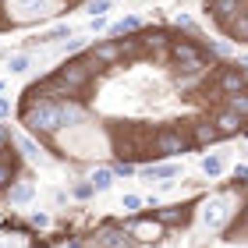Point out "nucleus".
I'll list each match as a JSON object with an SVG mask.
<instances>
[{
    "instance_id": "nucleus-1",
    "label": "nucleus",
    "mask_w": 248,
    "mask_h": 248,
    "mask_svg": "<svg viewBox=\"0 0 248 248\" xmlns=\"http://www.w3.org/2000/svg\"><path fill=\"white\" fill-rule=\"evenodd\" d=\"M103 71V64H99L93 53H82V57H75V61H67V64H61L57 71H53V78L67 89L71 96H82L85 89H89V82Z\"/></svg>"
},
{
    "instance_id": "nucleus-2",
    "label": "nucleus",
    "mask_w": 248,
    "mask_h": 248,
    "mask_svg": "<svg viewBox=\"0 0 248 248\" xmlns=\"http://www.w3.org/2000/svg\"><path fill=\"white\" fill-rule=\"evenodd\" d=\"M21 124L32 131V135H53L61 131V110H57V99H25L21 107Z\"/></svg>"
},
{
    "instance_id": "nucleus-3",
    "label": "nucleus",
    "mask_w": 248,
    "mask_h": 248,
    "mask_svg": "<svg viewBox=\"0 0 248 248\" xmlns=\"http://www.w3.org/2000/svg\"><path fill=\"white\" fill-rule=\"evenodd\" d=\"M53 7H57V0H7V4H4L7 18H11V25L46 18V15H53Z\"/></svg>"
},
{
    "instance_id": "nucleus-4",
    "label": "nucleus",
    "mask_w": 248,
    "mask_h": 248,
    "mask_svg": "<svg viewBox=\"0 0 248 248\" xmlns=\"http://www.w3.org/2000/svg\"><path fill=\"white\" fill-rule=\"evenodd\" d=\"M188 145H191V139L181 128H174V124H167V128H160L153 135V153L156 156H181V153H188Z\"/></svg>"
},
{
    "instance_id": "nucleus-5",
    "label": "nucleus",
    "mask_w": 248,
    "mask_h": 248,
    "mask_svg": "<svg viewBox=\"0 0 248 248\" xmlns=\"http://www.w3.org/2000/svg\"><path fill=\"white\" fill-rule=\"evenodd\" d=\"M170 57L177 61V67H181L185 75H202L206 71V53H202L195 43H188V39L170 43Z\"/></svg>"
},
{
    "instance_id": "nucleus-6",
    "label": "nucleus",
    "mask_w": 248,
    "mask_h": 248,
    "mask_svg": "<svg viewBox=\"0 0 248 248\" xmlns=\"http://www.w3.org/2000/svg\"><path fill=\"white\" fill-rule=\"evenodd\" d=\"M96 245L99 248H139V241L131 238V231H124V227H103L96 234Z\"/></svg>"
},
{
    "instance_id": "nucleus-7",
    "label": "nucleus",
    "mask_w": 248,
    "mask_h": 248,
    "mask_svg": "<svg viewBox=\"0 0 248 248\" xmlns=\"http://www.w3.org/2000/svg\"><path fill=\"white\" fill-rule=\"evenodd\" d=\"M245 85H248V78H245V71H241V67H223V71L217 75V89H220L223 96L241 93Z\"/></svg>"
},
{
    "instance_id": "nucleus-8",
    "label": "nucleus",
    "mask_w": 248,
    "mask_h": 248,
    "mask_svg": "<svg viewBox=\"0 0 248 248\" xmlns=\"http://www.w3.org/2000/svg\"><path fill=\"white\" fill-rule=\"evenodd\" d=\"M57 110H61V124H64V128H67V124H82L85 121V107L78 103V96L57 99Z\"/></svg>"
},
{
    "instance_id": "nucleus-9",
    "label": "nucleus",
    "mask_w": 248,
    "mask_h": 248,
    "mask_svg": "<svg viewBox=\"0 0 248 248\" xmlns=\"http://www.w3.org/2000/svg\"><path fill=\"white\" fill-rule=\"evenodd\" d=\"M128 231H131V238L139 241V245H142V241H156V238L163 234V227H160L156 220H142V217H139V220H131V227H128Z\"/></svg>"
},
{
    "instance_id": "nucleus-10",
    "label": "nucleus",
    "mask_w": 248,
    "mask_h": 248,
    "mask_svg": "<svg viewBox=\"0 0 248 248\" xmlns=\"http://www.w3.org/2000/svg\"><path fill=\"white\" fill-rule=\"evenodd\" d=\"M241 4H245V0H209V4H206V11H209V15H213V18H217L220 25H223V21H231V18L241 11Z\"/></svg>"
},
{
    "instance_id": "nucleus-11",
    "label": "nucleus",
    "mask_w": 248,
    "mask_h": 248,
    "mask_svg": "<svg viewBox=\"0 0 248 248\" xmlns=\"http://www.w3.org/2000/svg\"><path fill=\"white\" fill-rule=\"evenodd\" d=\"M220 139H223V135L217 131L213 121H195V124H191V142H195V145H213Z\"/></svg>"
},
{
    "instance_id": "nucleus-12",
    "label": "nucleus",
    "mask_w": 248,
    "mask_h": 248,
    "mask_svg": "<svg viewBox=\"0 0 248 248\" xmlns=\"http://www.w3.org/2000/svg\"><path fill=\"white\" fill-rule=\"evenodd\" d=\"M89 53H93L103 67H107V64H117V61H121V43H117V39H103V43H96Z\"/></svg>"
},
{
    "instance_id": "nucleus-13",
    "label": "nucleus",
    "mask_w": 248,
    "mask_h": 248,
    "mask_svg": "<svg viewBox=\"0 0 248 248\" xmlns=\"http://www.w3.org/2000/svg\"><path fill=\"white\" fill-rule=\"evenodd\" d=\"M32 195H36V185L32 181H11L7 185V202L11 206H25V202H32Z\"/></svg>"
},
{
    "instance_id": "nucleus-14",
    "label": "nucleus",
    "mask_w": 248,
    "mask_h": 248,
    "mask_svg": "<svg viewBox=\"0 0 248 248\" xmlns=\"http://www.w3.org/2000/svg\"><path fill=\"white\" fill-rule=\"evenodd\" d=\"M153 220L160 223V227H177V223L188 220V209H185V206H167V209H156Z\"/></svg>"
},
{
    "instance_id": "nucleus-15",
    "label": "nucleus",
    "mask_w": 248,
    "mask_h": 248,
    "mask_svg": "<svg viewBox=\"0 0 248 248\" xmlns=\"http://www.w3.org/2000/svg\"><path fill=\"white\" fill-rule=\"evenodd\" d=\"M213 124H217V131H220V135H238L245 121H241V117H238V114H234V110L227 107V110H220V114L213 117Z\"/></svg>"
},
{
    "instance_id": "nucleus-16",
    "label": "nucleus",
    "mask_w": 248,
    "mask_h": 248,
    "mask_svg": "<svg viewBox=\"0 0 248 248\" xmlns=\"http://www.w3.org/2000/svg\"><path fill=\"white\" fill-rule=\"evenodd\" d=\"M223 29H227L231 39H248V4H241V11L231 21H223Z\"/></svg>"
},
{
    "instance_id": "nucleus-17",
    "label": "nucleus",
    "mask_w": 248,
    "mask_h": 248,
    "mask_svg": "<svg viewBox=\"0 0 248 248\" xmlns=\"http://www.w3.org/2000/svg\"><path fill=\"white\" fill-rule=\"evenodd\" d=\"M177 174H181L177 163H149L145 167V177H149V181H170V177H177Z\"/></svg>"
},
{
    "instance_id": "nucleus-18",
    "label": "nucleus",
    "mask_w": 248,
    "mask_h": 248,
    "mask_svg": "<svg viewBox=\"0 0 248 248\" xmlns=\"http://www.w3.org/2000/svg\"><path fill=\"white\" fill-rule=\"evenodd\" d=\"M227 107H231L241 121H248V89H241V93H231V96H227Z\"/></svg>"
},
{
    "instance_id": "nucleus-19",
    "label": "nucleus",
    "mask_w": 248,
    "mask_h": 248,
    "mask_svg": "<svg viewBox=\"0 0 248 248\" xmlns=\"http://www.w3.org/2000/svg\"><path fill=\"white\" fill-rule=\"evenodd\" d=\"M139 29H142V21L135 15H128V18H121V21L110 25V36H128V32H139Z\"/></svg>"
},
{
    "instance_id": "nucleus-20",
    "label": "nucleus",
    "mask_w": 248,
    "mask_h": 248,
    "mask_svg": "<svg viewBox=\"0 0 248 248\" xmlns=\"http://www.w3.org/2000/svg\"><path fill=\"white\" fill-rule=\"evenodd\" d=\"M89 185H93L96 191H107L110 185H114V170H110V167H99V170H93V177H89Z\"/></svg>"
},
{
    "instance_id": "nucleus-21",
    "label": "nucleus",
    "mask_w": 248,
    "mask_h": 248,
    "mask_svg": "<svg viewBox=\"0 0 248 248\" xmlns=\"http://www.w3.org/2000/svg\"><path fill=\"white\" fill-rule=\"evenodd\" d=\"M139 39H142V46L149 50V53H163V46H167L163 32H145V36H139Z\"/></svg>"
},
{
    "instance_id": "nucleus-22",
    "label": "nucleus",
    "mask_w": 248,
    "mask_h": 248,
    "mask_svg": "<svg viewBox=\"0 0 248 248\" xmlns=\"http://www.w3.org/2000/svg\"><path fill=\"white\" fill-rule=\"evenodd\" d=\"M7 67H11V75H25L32 67V57H29V53H15V57L7 61Z\"/></svg>"
},
{
    "instance_id": "nucleus-23",
    "label": "nucleus",
    "mask_w": 248,
    "mask_h": 248,
    "mask_svg": "<svg viewBox=\"0 0 248 248\" xmlns=\"http://www.w3.org/2000/svg\"><path fill=\"white\" fill-rule=\"evenodd\" d=\"M71 36H75V29H71V25H57L53 32L39 36V43H61V39H71Z\"/></svg>"
},
{
    "instance_id": "nucleus-24",
    "label": "nucleus",
    "mask_w": 248,
    "mask_h": 248,
    "mask_svg": "<svg viewBox=\"0 0 248 248\" xmlns=\"http://www.w3.org/2000/svg\"><path fill=\"white\" fill-rule=\"evenodd\" d=\"M202 174L206 177H220L223 174V160L220 156H206V160H202Z\"/></svg>"
},
{
    "instance_id": "nucleus-25",
    "label": "nucleus",
    "mask_w": 248,
    "mask_h": 248,
    "mask_svg": "<svg viewBox=\"0 0 248 248\" xmlns=\"http://www.w3.org/2000/svg\"><path fill=\"white\" fill-rule=\"evenodd\" d=\"M15 170L18 167L15 163H7V160H0V191H7V185L15 181Z\"/></svg>"
},
{
    "instance_id": "nucleus-26",
    "label": "nucleus",
    "mask_w": 248,
    "mask_h": 248,
    "mask_svg": "<svg viewBox=\"0 0 248 248\" xmlns=\"http://www.w3.org/2000/svg\"><path fill=\"white\" fill-rule=\"evenodd\" d=\"M202 220H206L209 227H220V220H223V209H220V202H213V206H206V213H202Z\"/></svg>"
},
{
    "instance_id": "nucleus-27",
    "label": "nucleus",
    "mask_w": 248,
    "mask_h": 248,
    "mask_svg": "<svg viewBox=\"0 0 248 248\" xmlns=\"http://www.w3.org/2000/svg\"><path fill=\"white\" fill-rule=\"evenodd\" d=\"M110 170H114V177H131V174H135V163H131V160H117Z\"/></svg>"
},
{
    "instance_id": "nucleus-28",
    "label": "nucleus",
    "mask_w": 248,
    "mask_h": 248,
    "mask_svg": "<svg viewBox=\"0 0 248 248\" xmlns=\"http://www.w3.org/2000/svg\"><path fill=\"white\" fill-rule=\"evenodd\" d=\"M85 11H89V18H93V15H107V11H110V0H89Z\"/></svg>"
},
{
    "instance_id": "nucleus-29",
    "label": "nucleus",
    "mask_w": 248,
    "mask_h": 248,
    "mask_svg": "<svg viewBox=\"0 0 248 248\" xmlns=\"http://www.w3.org/2000/svg\"><path fill=\"white\" fill-rule=\"evenodd\" d=\"M93 191H96V188L89 185V181H78V185L71 188V195H75V199H89V195H93Z\"/></svg>"
},
{
    "instance_id": "nucleus-30",
    "label": "nucleus",
    "mask_w": 248,
    "mask_h": 248,
    "mask_svg": "<svg viewBox=\"0 0 248 248\" xmlns=\"http://www.w3.org/2000/svg\"><path fill=\"white\" fill-rule=\"evenodd\" d=\"M121 209H128V213L142 209V195H124V199H121Z\"/></svg>"
},
{
    "instance_id": "nucleus-31",
    "label": "nucleus",
    "mask_w": 248,
    "mask_h": 248,
    "mask_svg": "<svg viewBox=\"0 0 248 248\" xmlns=\"http://www.w3.org/2000/svg\"><path fill=\"white\" fill-rule=\"evenodd\" d=\"M103 29H110L107 15H93V18H89V32H103Z\"/></svg>"
},
{
    "instance_id": "nucleus-32",
    "label": "nucleus",
    "mask_w": 248,
    "mask_h": 248,
    "mask_svg": "<svg viewBox=\"0 0 248 248\" xmlns=\"http://www.w3.org/2000/svg\"><path fill=\"white\" fill-rule=\"evenodd\" d=\"M18 149L25 153V156H39V145L32 142V139H18Z\"/></svg>"
},
{
    "instance_id": "nucleus-33",
    "label": "nucleus",
    "mask_w": 248,
    "mask_h": 248,
    "mask_svg": "<svg viewBox=\"0 0 248 248\" xmlns=\"http://www.w3.org/2000/svg\"><path fill=\"white\" fill-rule=\"evenodd\" d=\"M234 181H238V185H245V181H248V167H245V163L234 167Z\"/></svg>"
},
{
    "instance_id": "nucleus-34",
    "label": "nucleus",
    "mask_w": 248,
    "mask_h": 248,
    "mask_svg": "<svg viewBox=\"0 0 248 248\" xmlns=\"http://www.w3.org/2000/svg\"><path fill=\"white\" fill-rule=\"evenodd\" d=\"M46 223H50L46 213H32V227H46Z\"/></svg>"
},
{
    "instance_id": "nucleus-35",
    "label": "nucleus",
    "mask_w": 248,
    "mask_h": 248,
    "mask_svg": "<svg viewBox=\"0 0 248 248\" xmlns=\"http://www.w3.org/2000/svg\"><path fill=\"white\" fill-rule=\"evenodd\" d=\"M11 142H15V139H11V131L0 124V149H4V145H11Z\"/></svg>"
},
{
    "instance_id": "nucleus-36",
    "label": "nucleus",
    "mask_w": 248,
    "mask_h": 248,
    "mask_svg": "<svg viewBox=\"0 0 248 248\" xmlns=\"http://www.w3.org/2000/svg\"><path fill=\"white\" fill-rule=\"evenodd\" d=\"M4 117H11V99L0 96V121H4Z\"/></svg>"
},
{
    "instance_id": "nucleus-37",
    "label": "nucleus",
    "mask_w": 248,
    "mask_h": 248,
    "mask_svg": "<svg viewBox=\"0 0 248 248\" xmlns=\"http://www.w3.org/2000/svg\"><path fill=\"white\" fill-rule=\"evenodd\" d=\"M174 21H177V25H185V29H195V21H191V18H188V15H177V18H174Z\"/></svg>"
},
{
    "instance_id": "nucleus-38",
    "label": "nucleus",
    "mask_w": 248,
    "mask_h": 248,
    "mask_svg": "<svg viewBox=\"0 0 248 248\" xmlns=\"http://www.w3.org/2000/svg\"><path fill=\"white\" fill-rule=\"evenodd\" d=\"M57 4H71V0H57Z\"/></svg>"
},
{
    "instance_id": "nucleus-39",
    "label": "nucleus",
    "mask_w": 248,
    "mask_h": 248,
    "mask_svg": "<svg viewBox=\"0 0 248 248\" xmlns=\"http://www.w3.org/2000/svg\"><path fill=\"white\" fill-rule=\"evenodd\" d=\"M245 217H248V202H245Z\"/></svg>"
},
{
    "instance_id": "nucleus-40",
    "label": "nucleus",
    "mask_w": 248,
    "mask_h": 248,
    "mask_svg": "<svg viewBox=\"0 0 248 248\" xmlns=\"http://www.w3.org/2000/svg\"><path fill=\"white\" fill-rule=\"evenodd\" d=\"M0 93H4V82H0Z\"/></svg>"
}]
</instances>
